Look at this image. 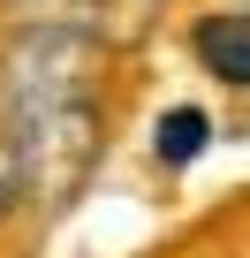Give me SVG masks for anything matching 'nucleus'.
Wrapping results in <instances>:
<instances>
[{
	"label": "nucleus",
	"instance_id": "obj_4",
	"mask_svg": "<svg viewBox=\"0 0 250 258\" xmlns=\"http://www.w3.org/2000/svg\"><path fill=\"white\" fill-rule=\"evenodd\" d=\"M212 114L205 106H159V121H152V160L159 167H197L205 152H212Z\"/></svg>",
	"mask_w": 250,
	"mask_h": 258
},
{
	"label": "nucleus",
	"instance_id": "obj_6",
	"mask_svg": "<svg viewBox=\"0 0 250 258\" xmlns=\"http://www.w3.org/2000/svg\"><path fill=\"white\" fill-rule=\"evenodd\" d=\"M0 8H8V0H0Z\"/></svg>",
	"mask_w": 250,
	"mask_h": 258
},
{
	"label": "nucleus",
	"instance_id": "obj_1",
	"mask_svg": "<svg viewBox=\"0 0 250 258\" xmlns=\"http://www.w3.org/2000/svg\"><path fill=\"white\" fill-rule=\"evenodd\" d=\"M99 99V38L76 23H31L0 53V129H31L61 106Z\"/></svg>",
	"mask_w": 250,
	"mask_h": 258
},
{
	"label": "nucleus",
	"instance_id": "obj_3",
	"mask_svg": "<svg viewBox=\"0 0 250 258\" xmlns=\"http://www.w3.org/2000/svg\"><path fill=\"white\" fill-rule=\"evenodd\" d=\"M190 53H197V69L220 76L227 91H250V16H242V8H235V16H197Z\"/></svg>",
	"mask_w": 250,
	"mask_h": 258
},
{
	"label": "nucleus",
	"instance_id": "obj_2",
	"mask_svg": "<svg viewBox=\"0 0 250 258\" xmlns=\"http://www.w3.org/2000/svg\"><path fill=\"white\" fill-rule=\"evenodd\" d=\"M0 137H8V129H0ZM8 145H16V167H23V198H38V205H68V198L91 182L99 152H106V106H99V99L61 106V114L16 129Z\"/></svg>",
	"mask_w": 250,
	"mask_h": 258
},
{
	"label": "nucleus",
	"instance_id": "obj_5",
	"mask_svg": "<svg viewBox=\"0 0 250 258\" xmlns=\"http://www.w3.org/2000/svg\"><path fill=\"white\" fill-rule=\"evenodd\" d=\"M16 205H23V167H16V145L0 137V220H8Z\"/></svg>",
	"mask_w": 250,
	"mask_h": 258
}]
</instances>
